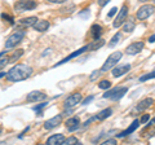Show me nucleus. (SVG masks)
Returning a JSON list of instances; mask_svg holds the SVG:
<instances>
[{"label": "nucleus", "mask_w": 155, "mask_h": 145, "mask_svg": "<svg viewBox=\"0 0 155 145\" xmlns=\"http://www.w3.org/2000/svg\"><path fill=\"white\" fill-rule=\"evenodd\" d=\"M65 136L62 133H57V135H53V136H51L49 139L47 140V144L48 145H62L65 141Z\"/></svg>", "instance_id": "19"}, {"label": "nucleus", "mask_w": 155, "mask_h": 145, "mask_svg": "<svg viewBox=\"0 0 155 145\" xmlns=\"http://www.w3.org/2000/svg\"><path fill=\"white\" fill-rule=\"evenodd\" d=\"M44 100H48V96L41 91H32L26 96V101H28V103H40Z\"/></svg>", "instance_id": "9"}, {"label": "nucleus", "mask_w": 155, "mask_h": 145, "mask_svg": "<svg viewBox=\"0 0 155 145\" xmlns=\"http://www.w3.org/2000/svg\"><path fill=\"white\" fill-rule=\"evenodd\" d=\"M154 71H151V72H147V74H145V75H142V76H140V82H146V80H149V79H153L154 78Z\"/></svg>", "instance_id": "30"}, {"label": "nucleus", "mask_w": 155, "mask_h": 145, "mask_svg": "<svg viewBox=\"0 0 155 145\" xmlns=\"http://www.w3.org/2000/svg\"><path fill=\"white\" fill-rule=\"evenodd\" d=\"M2 133H3V127L0 126V135H2Z\"/></svg>", "instance_id": "44"}, {"label": "nucleus", "mask_w": 155, "mask_h": 145, "mask_svg": "<svg viewBox=\"0 0 155 145\" xmlns=\"http://www.w3.org/2000/svg\"><path fill=\"white\" fill-rule=\"evenodd\" d=\"M138 2H141V3H146V2H149V0H138Z\"/></svg>", "instance_id": "43"}, {"label": "nucleus", "mask_w": 155, "mask_h": 145, "mask_svg": "<svg viewBox=\"0 0 155 145\" xmlns=\"http://www.w3.org/2000/svg\"><path fill=\"white\" fill-rule=\"evenodd\" d=\"M26 35V31L23 30V29H21V30H17V31H14L12 32L11 35H9L7 38V40H5V48L7 49H9V48H13V47H16L18 46L19 43H21L23 40V38H25Z\"/></svg>", "instance_id": "2"}, {"label": "nucleus", "mask_w": 155, "mask_h": 145, "mask_svg": "<svg viewBox=\"0 0 155 145\" xmlns=\"http://www.w3.org/2000/svg\"><path fill=\"white\" fill-rule=\"evenodd\" d=\"M71 144H80V141L78 140V137L70 136V137L65 139V141H64V144H62V145H71Z\"/></svg>", "instance_id": "28"}, {"label": "nucleus", "mask_w": 155, "mask_h": 145, "mask_svg": "<svg viewBox=\"0 0 155 145\" xmlns=\"http://www.w3.org/2000/svg\"><path fill=\"white\" fill-rule=\"evenodd\" d=\"M154 39H155V35H154V34H153V35H151V36H150V38H149V43H154Z\"/></svg>", "instance_id": "40"}, {"label": "nucleus", "mask_w": 155, "mask_h": 145, "mask_svg": "<svg viewBox=\"0 0 155 145\" xmlns=\"http://www.w3.org/2000/svg\"><path fill=\"white\" fill-rule=\"evenodd\" d=\"M93 99H94V96H93V95H91L89 97H87V99H85V100H84L81 104H83V105H88V104H89V103H91V101L93 100Z\"/></svg>", "instance_id": "36"}, {"label": "nucleus", "mask_w": 155, "mask_h": 145, "mask_svg": "<svg viewBox=\"0 0 155 145\" xmlns=\"http://www.w3.org/2000/svg\"><path fill=\"white\" fill-rule=\"evenodd\" d=\"M36 20H38L36 17H27V18H22V20H19L18 25H19V26H22V27H30V26H32L34 23L36 22Z\"/></svg>", "instance_id": "22"}, {"label": "nucleus", "mask_w": 155, "mask_h": 145, "mask_svg": "<svg viewBox=\"0 0 155 145\" xmlns=\"http://www.w3.org/2000/svg\"><path fill=\"white\" fill-rule=\"evenodd\" d=\"M111 114H113V109H111V108H106V109H104V110H101V112L96 115V119H98V120H105L106 118H109Z\"/></svg>", "instance_id": "23"}, {"label": "nucleus", "mask_w": 155, "mask_h": 145, "mask_svg": "<svg viewBox=\"0 0 155 145\" xmlns=\"http://www.w3.org/2000/svg\"><path fill=\"white\" fill-rule=\"evenodd\" d=\"M81 100H83V96H81L80 92H75V93H72L70 95L69 97H66V100L64 101V106H65V109H72L74 106H76L79 103H81Z\"/></svg>", "instance_id": "8"}, {"label": "nucleus", "mask_w": 155, "mask_h": 145, "mask_svg": "<svg viewBox=\"0 0 155 145\" xmlns=\"http://www.w3.org/2000/svg\"><path fill=\"white\" fill-rule=\"evenodd\" d=\"M79 16H80V17H85V16H89V9L87 8L84 12H80V13H79Z\"/></svg>", "instance_id": "39"}, {"label": "nucleus", "mask_w": 155, "mask_h": 145, "mask_svg": "<svg viewBox=\"0 0 155 145\" xmlns=\"http://www.w3.org/2000/svg\"><path fill=\"white\" fill-rule=\"evenodd\" d=\"M111 87V82L109 79H102L98 82V88L100 89H109Z\"/></svg>", "instance_id": "27"}, {"label": "nucleus", "mask_w": 155, "mask_h": 145, "mask_svg": "<svg viewBox=\"0 0 155 145\" xmlns=\"http://www.w3.org/2000/svg\"><path fill=\"white\" fill-rule=\"evenodd\" d=\"M153 14H154V5L153 4H145V5L140 7L137 13H136V18L138 21H146Z\"/></svg>", "instance_id": "6"}, {"label": "nucleus", "mask_w": 155, "mask_h": 145, "mask_svg": "<svg viewBox=\"0 0 155 145\" xmlns=\"http://www.w3.org/2000/svg\"><path fill=\"white\" fill-rule=\"evenodd\" d=\"M5 53H7V51H3L2 53H0V57H2V56H4V55H5Z\"/></svg>", "instance_id": "42"}, {"label": "nucleus", "mask_w": 155, "mask_h": 145, "mask_svg": "<svg viewBox=\"0 0 155 145\" xmlns=\"http://www.w3.org/2000/svg\"><path fill=\"white\" fill-rule=\"evenodd\" d=\"M123 53L120 51H116L114 53H111V55L107 57V60L105 61V64L102 65V67H101V72H107L110 71L115 65H118V62L120 61V59H122Z\"/></svg>", "instance_id": "3"}, {"label": "nucleus", "mask_w": 155, "mask_h": 145, "mask_svg": "<svg viewBox=\"0 0 155 145\" xmlns=\"http://www.w3.org/2000/svg\"><path fill=\"white\" fill-rule=\"evenodd\" d=\"M102 32H104V29H102V26H101V25H98V23H94V25L91 26L89 35H91V38L93 40L100 39L101 35H102Z\"/></svg>", "instance_id": "16"}, {"label": "nucleus", "mask_w": 155, "mask_h": 145, "mask_svg": "<svg viewBox=\"0 0 155 145\" xmlns=\"http://www.w3.org/2000/svg\"><path fill=\"white\" fill-rule=\"evenodd\" d=\"M34 69L30 65L26 64H17L16 66H13L8 72H5V76L9 82H21L26 80L32 75Z\"/></svg>", "instance_id": "1"}, {"label": "nucleus", "mask_w": 155, "mask_h": 145, "mask_svg": "<svg viewBox=\"0 0 155 145\" xmlns=\"http://www.w3.org/2000/svg\"><path fill=\"white\" fill-rule=\"evenodd\" d=\"M128 18V5L127 4H123V7L119 9V13L116 14V17H115V20L113 22V26L115 29H118L124 23V21Z\"/></svg>", "instance_id": "7"}, {"label": "nucleus", "mask_w": 155, "mask_h": 145, "mask_svg": "<svg viewBox=\"0 0 155 145\" xmlns=\"http://www.w3.org/2000/svg\"><path fill=\"white\" fill-rule=\"evenodd\" d=\"M32 27H34V30H36L39 32H44L49 29V22H48L47 20H39L38 18L36 22L32 25Z\"/></svg>", "instance_id": "17"}, {"label": "nucleus", "mask_w": 155, "mask_h": 145, "mask_svg": "<svg viewBox=\"0 0 155 145\" xmlns=\"http://www.w3.org/2000/svg\"><path fill=\"white\" fill-rule=\"evenodd\" d=\"M127 91H128L127 87H115V88H113V89H107V92L104 93V97L105 99H111L113 101H118L127 93Z\"/></svg>", "instance_id": "5"}, {"label": "nucleus", "mask_w": 155, "mask_h": 145, "mask_svg": "<svg viewBox=\"0 0 155 145\" xmlns=\"http://www.w3.org/2000/svg\"><path fill=\"white\" fill-rule=\"evenodd\" d=\"M101 74H102V72H101V70H96V71H93V72L91 74V76H89V80H91V82H94Z\"/></svg>", "instance_id": "31"}, {"label": "nucleus", "mask_w": 155, "mask_h": 145, "mask_svg": "<svg viewBox=\"0 0 155 145\" xmlns=\"http://www.w3.org/2000/svg\"><path fill=\"white\" fill-rule=\"evenodd\" d=\"M47 2H49L52 4H64L67 2V0H47Z\"/></svg>", "instance_id": "38"}, {"label": "nucleus", "mask_w": 155, "mask_h": 145, "mask_svg": "<svg viewBox=\"0 0 155 145\" xmlns=\"http://www.w3.org/2000/svg\"><path fill=\"white\" fill-rule=\"evenodd\" d=\"M62 119H64V115H62V114H58V115H56V117H53V118H51V119L45 120L44 128H45V130L56 128L57 126H60V124L62 123Z\"/></svg>", "instance_id": "12"}, {"label": "nucleus", "mask_w": 155, "mask_h": 145, "mask_svg": "<svg viewBox=\"0 0 155 145\" xmlns=\"http://www.w3.org/2000/svg\"><path fill=\"white\" fill-rule=\"evenodd\" d=\"M8 64V57H0V69H3L4 66H7Z\"/></svg>", "instance_id": "33"}, {"label": "nucleus", "mask_w": 155, "mask_h": 145, "mask_svg": "<svg viewBox=\"0 0 155 145\" xmlns=\"http://www.w3.org/2000/svg\"><path fill=\"white\" fill-rule=\"evenodd\" d=\"M47 105H48L47 100L40 101L39 104H36V106H34V112H36V114H43V109H44Z\"/></svg>", "instance_id": "25"}, {"label": "nucleus", "mask_w": 155, "mask_h": 145, "mask_svg": "<svg viewBox=\"0 0 155 145\" xmlns=\"http://www.w3.org/2000/svg\"><path fill=\"white\" fill-rule=\"evenodd\" d=\"M109 2H110V0H97V4H98V5H100L101 8H102V7H105Z\"/></svg>", "instance_id": "37"}, {"label": "nucleus", "mask_w": 155, "mask_h": 145, "mask_svg": "<svg viewBox=\"0 0 155 145\" xmlns=\"http://www.w3.org/2000/svg\"><path fill=\"white\" fill-rule=\"evenodd\" d=\"M138 126H140V120L138 119H134L133 120V123L129 126V127L127 130H124V131L122 132H119L118 135H116V137H119V139H122V137H125V136H128V135H130L132 132H134L138 128Z\"/></svg>", "instance_id": "15"}, {"label": "nucleus", "mask_w": 155, "mask_h": 145, "mask_svg": "<svg viewBox=\"0 0 155 145\" xmlns=\"http://www.w3.org/2000/svg\"><path fill=\"white\" fill-rule=\"evenodd\" d=\"M154 105V99L153 97H147V99H143L142 101H140L136 106V110H138V112H143V110L149 109L150 106Z\"/></svg>", "instance_id": "18"}, {"label": "nucleus", "mask_w": 155, "mask_h": 145, "mask_svg": "<svg viewBox=\"0 0 155 145\" xmlns=\"http://www.w3.org/2000/svg\"><path fill=\"white\" fill-rule=\"evenodd\" d=\"M65 126H66V128L69 130L70 132L75 131V130H78L79 128V126H80V118L79 117H71L65 122Z\"/></svg>", "instance_id": "14"}, {"label": "nucleus", "mask_w": 155, "mask_h": 145, "mask_svg": "<svg viewBox=\"0 0 155 145\" xmlns=\"http://www.w3.org/2000/svg\"><path fill=\"white\" fill-rule=\"evenodd\" d=\"M116 12H118V8L116 7H114V8H111V11L107 13V18H113L115 14H116Z\"/></svg>", "instance_id": "34"}, {"label": "nucleus", "mask_w": 155, "mask_h": 145, "mask_svg": "<svg viewBox=\"0 0 155 145\" xmlns=\"http://www.w3.org/2000/svg\"><path fill=\"white\" fill-rule=\"evenodd\" d=\"M150 119V114H143L141 118H140V124H145L147 123V120Z\"/></svg>", "instance_id": "32"}, {"label": "nucleus", "mask_w": 155, "mask_h": 145, "mask_svg": "<svg viewBox=\"0 0 155 145\" xmlns=\"http://www.w3.org/2000/svg\"><path fill=\"white\" fill-rule=\"evenodd\" d=\"M105 46V40L104 39H96V40H92L89 44H88V51H97V49H100L101 47H104Z\"/></svg>", "instance_id": "21"}, {"label": "nucleus", "mask_w": 155, "mask_h": 145, "mask_svg": "<svg viewBox=\"0 0 155 145\" xmlns=\"http://www.w3.org/2000/svg\"><path fill=\"white\" fill-rule=\"evenodd\" d=\"M120 39H122V32H119V31H118L113 38H111V40L109 42V47H110V48L115 47V44H118V43L120 42Z\"/></svg>", "instance_id": "24"}, {"label": "nucleus", "mask_w": 155, "mask_h": 145, "mask_svg": "<svg viewBox=\"0 0 155 145\" xmlns=\"http://www.w3.org/2000/svg\"><path fill=\"white\" fill-rule=\"evenodd\" d=\"M2 20L4 22H8V23H11V25H13L14 23V18L11 16V14H8V13H2Z\"/></svg>", "instance_id": "29"}, {"label": "nucleus", "mask_w": 155, "mask_h": 145, "mask_svg": "<svg viewBox=\"0 0 155 145\" xmlns=\"http://www.w3.org/2000/svg\"><path fill=\"white\" fill-rule=\"evenodd\" d=\"M22 55H23V49H18V51H16L12 56H9V57H8V62H16Z\"/></svg>", "instance_id": "26"}, {"label": "nucleus", "mask_w": 155, "mask_h": 145, "mask_svg": "<svg viewBox=\"0 0 155 145\" xmlns=\"http://www.w3.org/2000/svg\"><path fill=\"white\" fill-rule=\"evenodd\" d=\"M114 145V144H116V140L115 139H107V140H105V141L102 143V145Z\"/></svg>", "instance_id": "35"}, {"label": "nucleus", "mask_w": 155, "mask_h": 145, "mask_svg": "<svg viewBox=\"0 0 155 145\" xmlns=\"http://www.w3.org/2000/svg\"><path fill=\"white\" fill-rule=\"evenodd\" d=\"M130 67H132V66H130L129 64L120 65V66H116L115 65L113 69H111V70H113L111 72H113V76H115V78H119V76H123V75L127 74V72L130 70Z\"/></svg>", "instance_id": "13"}, {"label": "nucleus", "mask_w": 155, "mask_h": 145, "mask_svg": "<svg viewBox=\"0 0 155 145\" xmlns=\"http://www.w3.org/2000/svg\"><path fill=\"white\" fill-rule=\"evenodd\" d=\"M38 7L36 0H18L14 3V9L17 12H26V11H34Z\"/></svg>", "instance_id": "4"}, {"label": "nucleus", "mask_w": 155, "mask_h": 145, "mask_svg": "<svg viewBox=\"0 0 155 145\" xmlns=\"http://www.w3.org/2000/svg\"><path fill=\"white\" fill-rule=\"evenodd\" d=\"M88 51V46H84V47H81V48H79L78 51H75V52H72L71 55H69L67 57H65L62 61H60V62H57V64H54V66L53 67H57V66H60V65H62V64H66L67 61H70V60H72V59H75V57H78V56H80V55H83L84 52H87Z\"/></svg>", "instance_id": "11"}, {"label": "nucleus", "mask_w": 155, "mask_h": 145, "mask_svg": "<svg viewBox=\"0 0 155 145\" xmlns=\"http://www.w3.org/2000/svg\"><path fill=\"white\" fill-rule=\"evenodd\" d=\"M122 26H123V31L124 32H132L134 30V27H136V21L133 20L132 17H129V18H127V20L124 21V23Z\"/></svg>", "instance_id": "20"}, {"label": "nucleus", "mask_w": 155, "mask_h": 145, "mask_svg": "<svg viewBox=\"0 0 155 145\" xmlns=\"http://www.w3.org/2000/svg\"><path fill=\"white\" fill-rule=\"evenodd\" d=\"M145 47V43L143 42H134V43H130V44L125 48V53L127 55H130V56H134V55H138L140 52Z\"/></svg>", "instance_id": "10"}, {"label": "nucleus", "mask_w": 155, "mask_h": 145, "mask_svg": "<svg viewBox=\"0 0 155 145\" xmlns=\"http://www.w3.org/2000/svg\"><path fill=\"white\" fill-rule=\"evenodd\" d=\"M3 76H5V71H3V72H0V79L3 78Z\"/></svg>", "instance_id": "41"}]
</instances>
